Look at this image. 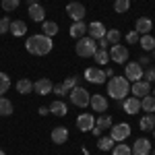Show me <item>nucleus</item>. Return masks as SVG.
I'll list each match as a JSON object with an SVG mask.
<instances>
[{
    "label": "nucleus",
    "instance_id": "f257e3e1",
    "mask_svg": "<svg viewBox=\"0 0 155 155\" xmlns=\"http://www.w3.org/2000/svg\"><path fill=\"white\" fill-rule=\"evenodd\" d=\"M52 48H54L52 37L44 35V33H35V35L27 37V41H25V50L33 56H46L52 52Z\"/></svg>",
    "mask_w": 155,
    "mask_h": 155
},
{
    "label": "nucleus",
    "instance_id": "f03ea898",
    "mask_svg": "<svg viewBox=\"0 0 155 155\" xmlns=\"http://www.w3.org/2000/svg\"><path fill=\"white\" fill-rule=\"evenodd\" d=\"M130 93V83L126 81V77H112L107 81V95L114 101H122Z\"/></svg>",
    "mask_w": 155,
    "mask_h": 155
},
{
    "label": "nucleus",
    "instance_id": "7ed1b4c3",
    "mask_svg": "<svg viewBox=\"0 0 155 155\" xmlns=\"http://www.w3.org/2000/svg\"><path fill=\"white\" fill-rule=\"evenodd\" d=\"M95 50H97V41H95V39H91L89 35L77 39V46H74L77 56H81V58H91V56L95 54Z\"/></svg>",
    "mask_w": 155,
    "mask_h": 155
},
{
    "label": "nucleus",
    "instance_id": "20e7f679",
    "mask_svg": "<svg viewBox=\"0 0 155 155\" xmlns=\"http://www.w3.org/2000/svg\"><path fill=\"white\" fill-rule=\"evenodd\" d=\"M89 99H91V93H89L85 87L77 85L74 89H71V101L77 107H87L89 106Z\"/></svg>",
    "mask_w": 155,
    "mask_h": 155
},
{
    "label": "nucleus",
    "instance_id": "39448f33",
    "mask_svg": "<svg viewBox=\"0 0 155 155\" xmlns=\"http://www.w3.org/2000/svg\"><path fill=\"white\" fill-rule=\"evenodd\" d=\"M110 137L114 139V143H124L128 137H130V124H126V122H120V124H112V128H110Z\"/></svg>",
    "mask_w": 155,
    "mask_h": 155
},
{
    "label": "nucleus",
    "instance_id": "423d86ee",
    "mask_svg": "<svg viewBox=\"0 0 155 155\" xmlns=\"http://www.w3.org/2000/svg\"><path fill=\"white\" fill-rule=\"evenodd\" d=\"M143 72L145 68L139 64V62H126V66H124V77H126V81L128 83H137V81H141L143 79Z\"/></svg>",
    "mask_w": 155,
    "mask_h": 155
},
{
    "label": "nucleus",
    "instance_id": "0eeeda50",
    "mask_svg": "<svg viewBox=\"0 0 155 155\" xmlns=\"http://www.w3.org/2000/svg\"><path fill=\"white\" fill-rule=\"evenodd\" d=\"M110 62H116V64H126V60H128V48L126 46H110Z\"/></svg>",
    "mask_w": 155,
    "mask_h": 155
},
{
    "label": "nucleus",
    "instance_id": "6e6552de",
    "mask_svg": "<svg viewBox=\"0 0 155 155\" xmlns=\"http://www.w3.org/2000/svg\"><path fill=\"white\" fill-rule=\"evenodd\" d=\"M66 15L71 17L72 21H83L85 15H87V11H85L83 2H77V0H72V2H68V4H66Z\"/></svg>",
    "mask_w": 155,
    "mask_h": 155
},
{
    "label": "nucleus",
    "instance_id": "1a4fd4ad",
    "mask_svg": "<svg viewBox=\"0 0 155 155\" xmlns=\"http://www.w3.org/2000/svg\"><path fill=\"white\" fill-rule=\"evenodd\" d=\"M85 79H87L89 83H93V85H101L106 81V71H101L99 66H89V68L85 71Z\"/></svg>",
    "mask_w": 155,
    "mask_h": 155
},
{
    "label": "nucleus",
    "instance_id": "9d476101",
    "mask_svg": "<svg viewBox=\"0 0 155 155\" xmlns=\"http://www.w3.org/2000/svg\"><path fill=\"white\" fill-rule=\"evenodd\" d=\"M93 126H95V118H93V114H89V112H83V114L77 118V128L81 132H91Z\"/></svg>",
    "mask_w": 155,
    "mask_h": 155
},
{
    "label": "nucleus",
    "instance_id": "9b49d317",
    "mask_svg": "<svg viewBox=\"0 0 155 155\" xmlns=\"http://www.w3.org/2000/svg\"><path fill=\"white\" fill-rule=\"evenodd\" d=\"M106 25L104 23H99V21H93V23H89L87 25V35L91 37V39H101V37H106Z\"/></svg>",
    "mask_w": 155,
    "mask_h": 155
},
{
    "label": "nucleus",
    "instance_id": "f8f14e48",
    "mask_svg": "<svg viewBox=\"0 0 155 155\" xmlns=\"http://www.w3.org/2000/svg\"><path fill=\"white\" fill-rule=\"evenodd\" d=\"M130 91H132V97H139V99H143L145 95H149V91H151V83L149 81H137V83H132L130 87Z\"/></svg>",
    "mask_w": 155,
    "mask_h": 155
},
{
    "label": "nucleus",
    "instance_id": "ddd939ff",
    "mask_svg": "<svg viewBox=\"0 0 155 155\" xmlns=\"http://www.w3.org/2000/svg\"><path fill=\"white\" fill-rule=\"evenodd\" d=\"M122 107H124V112H126V114L134 116V114H139V112H141V99H139V97L128 95L126 99H122Z\"/></svg>",
    "mask_w": 155,
    "mask_h": 155
},
{
    "label": "nucleus",
    "instance_id": "4468645a",
    "mask_svg": "<svg viewBox=\"0 0 155 155\" xmlns=\"http://www.w3.org/2000/svg\"><path fill=\"white\" fill-rule=\"evenodd\" d=\"M50 139L54 145H64L68 141V128L66 126H56L54 130L50 132Z\"/></svg>",
    "mask_w": 155,
    "mask_h": 155
},
{
    "label": "nucleus",
    "instance_id": "2eb2a0df",
    "mask_svg": "<svg viewBox=\"0 0 155 155\" xmlns=\"http://www.w3.org/2000/svg\"><path fill=\"white\" fill-rule=\"evenodd\" d=\"M52 87H54V83L50 79H37L35 83H33V91H35L37 95H50Z\"/></svg>",
    "mask_w": 155,
    "mask_h": 155
},
{
    "label": "nucleus",
    "instance_id": "dca6fc26",
    "mask_svg": "<svg viewBox=\"0 0 155 155\" xmlns=\"http://www.w3.org/2000/svg\"><path fill=\"white\" fill-rule=\"evenodd\" d=\"M130 149L132 155H149L151 153V143H149V139H137Z\"/></svg>",
    "mask_w": 155,
    "mask_h": 155
},
{
    "label": "nucleus",
    "instance_id": "f3484780",
    "mask_svg": "<svg viewBox=\"0 0 155 155\" xmlns=\"http://www.w3.org/2000/svg\"><path fill=\"white\" fill-rule=\"evenodd\" d=\"M151 29H153V21H151L149 17H141V19H137L134 31H137L139 35H147V33H151Z\"/></svg>",
    "mask_w": 155,
    "mask_h": 155
},
{
    "label": "nucleus",
    "instance_id": "a211bd4d",
    "mask_svg": "<svg viewBox=\"0 0 155 155\" xmlns=\"http://www.w3.org/2000/svg\"><path fill=\"white\" fill-rule=\"evenodd\" d=\"M89 106H91V110H93V112H106V110H107V99H106V95H99V93L91 95Z\"/></svg>",
    "mask_w": 155,
    "mask_h": 155
},
{
    "label": "nucleus",
    "instance_id": "6ab92c4d",
    "mask_svg": "<svg viewBox=\"0 0 155 155\" xmlns=\"http://www.w3.org/2000/svg\"><path fill=\"white\" fill-rule=\"evenodd\" d=\"M29 17L35 21V23H44L46 21V11H44V6L37 2V4H31L29 6Z\"/></svg>",
    "mask_w": 155,
    "mask_h": 155
},
{
    "label": "nucleus",
    "instance_id": "aec40b11",
    "mask_svg": "<svg viewBox=\"0 0 155 155\" xmlns=\"http://www.w3.org/2000/svg\"><path fill=\"white\" fill-rule=\"evenodd\" d=\"M50 114H54V116L62 118V116H66V114H68V107H66V104H64L62 99H56V101H52V104H50Z\"/></svg>",
    "mask_w": 155,
    "mask_h": 155
},
{
    "label": "nucleus",
    "instance_id": "412c9836",
    "mask_svg": "<svg viewBox=\"0 0 155 155\" xmlns=\"http://www.w3.org/2000/svg\"><path fill=\"white\" fill-rule=\"evenodd\" d=\"M71 35L74 37V39L85 37L87 35V23H85V21H74V23L71 25Z\"/></svg>",
    "mask_w": 155,
    "mask_h": 155
},
{
    "label": "nucleus",
    "instance_id": "4be33fe9",
    "mask_svg": "<svg viewBox=\"0 0 155 155\" xmlns=\"http://www.w3.org/2000/svg\"><path fill=\"white\" fill-rule=\"evenodd\" d=\"M11 33L15 37H21L27 33V23L25 21H11Z\"/></svg>",
    "mask_w": 155,
    "mask_h": 155
},
{
    "label": "nucleus",
    "instance_id": "5701e85b",
    "mask_svg": "<svg viewBox=\"0 0 155 155\" xmlns=\"http://www.w3.org/2000/svg\"><path fill=\"white\" fill-rule=\"evenodd\" d=\"M139 128L141 130H153L155 128V114H147L139 120Z\"/></svg>",
    "mask_w": 155,
    "mask_h": 155
},
{
    "label": "nucleus",
    "instance_id": "b1692460",
    "mask_svg": "<svg viewBox=\"0 0 155 155\" xmlns=\"http://www.w3.org/2000/svg\"><path fill=\"white\" fill-rule=\"evenodd\" d=\"M139 44H141V48L147 50V52H153L155 50V37L151 33H147V35H141L139 37Z\"/></svg>",
    "mask_w": 155,
    "mask_h": 155
},
{
    "label": "nucleus",
    "instance_id": "393cba45",
    "mask_svg": "<svg viewBox=\"0 0 155 155\" xmlns=\"http://www.w3.org/2000/svg\"><path fill=\"white\" fill-rule=\"evenodd\" d=\"M41 33L48 37H54L58 33V23H54V21H44L41 23Z\"/></svg>",
    "mask_w": 155,
    "mask_h": 155
},
{
    "label": "nucleus",
    "instance_id": "a878e982",
    "mask_svg": "<svg viewBox=\"0 0 155 155\" xmlns=\"http://www.w3.org/2000/svg\"><path fill=\"white\" fill-rule=\"evenodd\" d=\"M17 91H19L21 95H27V93L33 91V83H31L29 79H19V81H17Z\"/></svg>",
    "mask_w": 155,
    "mask_h": 155
},
{
    "label": "nucleus",
    "instance_id": "bb28decb",
    "mask_svg": "<svg viewBox=\"0 0 155 155\" xmlns=\"http://www.w3.org/2000/svg\"><path fill=\"white\" fill-rule=\"evenodd\" d=\"M141 110L147 112V114H153L155 112V97L153 95H145L141 99Z\"/></svg>",
    "mask_w": 155,
    "mask_h": 155
},
{
    "label": "nucleus",
    "instance_id": "cd10ccee",
    "mask_svg": "<svg viewBox=\"0 0 155 155\" xmlns=\"http://www.w3.org/2000/svg\"><path fill=\"white\" fill-rule=\"evenodd\" d=\"M95 128H99L101 132L107 130V128H112V118H110L107 114H101V116L95 120Z\"/></svg>",
    "mask_w": 155,
    "mask_h": 155
},
{
    "label": "nucleus",
    "instance_id": "c85d7f7f",
    "mask_svg": "<svg viewBox=\"0 0 155 155\" xmlns=\"http://www.w3.org/2000/svg\"><path fill=\"white\" fill-rule=\"evenodd\" d=\"M93 58H95L97 66H106L107 62H110V54H107V50H95V54H93Z\"/></svg>",
    "mask_w": 155,
    "mask_h": 155
},
{
    "label": "nucleus",
    "instance_id": "c756f323",
    "mask_svg": "<svg viewBox=\"0 0 155 155\" xmlns=\"http://www.w3.org/2000/svg\"><path fill=\"white\" fill-rule=\"evenodd\" d=\"M106 39L110 46H116V44H120V39H122V33H120L118 29H107L106 31Z\"/></svg>",
    "mask_w": 155,
    "mask_h": 155
},
{
    "label": "nucleus",
    "instance_id": "7c9ffc66",
    "mask_svg": "<svg viewBox=\"0 0 155 155\" xmlns=\"http://www.w3.org/2000/svg\"><path fill=\"white\" fill-rule=\"evenodd\" d=\"M99 141H97V147H99V151H112V147H114V139L112 137H97Z\"/></svg>",
    "mask_w": 155,
    "mask_h": 155
},
{
    "label": "nucleus",
    "instance_id": "2f4dec72",
    "mask_svg": "<svg viewBox=\"0 0 155 155\" xmlns=\"http://www.w3.org/2000/svg\"><path fill=\"white\" fill-rule=\"evenodd\" d=\"M12 114V104L6 97L0 95V116H11Z\"/></svg>",
    "mask_w": 155,
    "mask_h": 155
},
{
    "label": "nucleus",
    "instance_id": "473e14b6",
    "mask_svg": "<svg viewBox=\"0 0 155 155\" xmlns=\"http://www.w3.org/2000/svg\"><path fill=\"white\" fill-rule=\"evenodd\" d=\"M112 155H132V149H130V145L120 143L112 147Z\"/></svg>",
    "mask_w": 155,
    "mask_h": 155
},
{
    "label": "nucleus",
    "instance_id": "72a5a7b5",
    "mask_svg": "<svg viewBox=\"0 0 155 155\" xmlns=\"http://www.w3.org/2000/svg\"><path fill=\"white\" fill-rule=\"evenodd\" d=\"M11 89V77L6 72H0V95H4Z\"/></svg>",
    "mask_w": 155,
    "mask_h": 155
},
{
    "label": "nucleus",
    "instance_id": "f704fd0d",
    "mask_svg": "<svg viewBox=\"0 0 155 155\" xmlns=\"http://www.w3.org/2000/svg\"><path fill=\"white\" fill-rule=\"evenodd\" d=\"M19 4H21V0H0V6H2V11H6V12L17 11V8H19Z\"/></svg>",
    "mask_w": 155,
    "mask_h": 155
},
{
    "label": "nucleus",
    "instance_id": "c9c22d12",
    "mask_svg": "<svg viewBox=\"0 0 155 155\" xmlns=\"http://www.w3.org/2000/svg\"><path fill=\"white\" fill-rule=\"evenodd\" d=\"M130 6V0H114V11L116 12H126Z\"/></svg>",
    "mask_w": 155,
    "mask_h": 155
},
{
    "label": "nucleus",
    "instance_id": "e433bc0d",
    "mask_svg": "<svg viewBox=\"0 0 155 155\" xmlns=\"http://www.w3.org/2000/svg\"><path fill=\"white\" fill-rule=\"evenodd\" d=\"M79 85V77H68V79H64V83H62V87L66 89V91H71V89H74Z\"/></svg>",
    "mask_w": 155,
    "mask_h": 155
},
{
    "label": "nucleus",
    "instance_id": "4c0bfd02",
    "mask_svg": "<svg viewBox=\"0 0 155 155\" xmlns=\"http://www.w3.org/2000/svg\"><path fill=\"white\" fill-rule=\"evenodd\" d=\"M8 31H11V19L8 17H2L0 19V35L8 33Z\"/></svg>",
    "mask_w": 155,
    "mask_h": 155
},
{
    "label": "nucleus",
    "instance_id": "58836bf2",
    "mask_svg": "<svg viewBox=\"0 0 155 155\" xmlns=\"http://www.w3.org/2000/svg\"><path fill=\"white\" fill-rule=\"evenodd\" d=\"M143 79L149 81V83H155V68L153 66H147V71L143 72Z\"/></svg>",
    "mask_w": 155,
    "mask_h": 155
},
{
    "label": "nucleus",
    "instance_id": "ea45409f",
    "mask_svg": "<svg viewBox=\"0 0 155 155\" xmlns=\"http://www.w3.org/2000/svg\"><path fill=\"white\" fill-rule=\"evenodd\" d=\"M139 37H141V35L132 29V31H128V33H126V41H128L130 46H132V44H139Z\"/></svg>",
    "mask_w": 155,
    "mask_h": 155
},
{
    "label": "nucleus",
    "instance_id": "a19ab883",
    "mask_svg": "<svg viewBox=\"0 0 155 155\" xmlns=\"http://www.w3.org/2000/svg\"><path fill=\"white\" fill-rule=\"evenodd\" d=\"M52 91H54L56 95H66V89H64L62 85H54V87H52Z\"/></svg>",
    "mask_w": 155,
    "mask_h": 155
},
{
    "label": "nucleus",
    "instance_id": "79ce46f5",
    "mask_svg": "<svg viewBox=\"0 0 155 155\" xmlns=\"http://www.w3.org/2000/svg\"><path fill=\"white\" fill-rule=\"evenodd\" d=\"M107 46H110V44H107V39H106V37H101V39H97V48H99V50H106Z\"/></svg>",
    "mask_w": 155,
    "mask_h": 155
},
{
    "label": "nucleus",
    "instance_id": "37998d69",
    "mask_svg": "<svg viewBox=\"0 0 155 155\" xmlns=\"http://www.w3.org/2000/svg\"><path fill=\"white\" fill-rule=\"evenodd\" d=\"M149 62H151V58H149V56H141V58H139V64H141V66H149Z\"/></svg>",
    "mask_w": 155,
    "mask_h": 155
},
{
    "label": "nucleus",
    "instance_id": "c03bdc74",
    "mask_svg": "<svg viewBox=\"0 0 155 155\" xmlns=\"http://www.w3.org/2000/svg\"><path fill=\"white\" fill-rule=\"evenodd\" d=\"M48 114H50V107H46V106L39 107V116H48Z\"/></svg>",
    "mask_w": 155,
    "mask_h": 155
},
{
    "label": "nucleus",
    "instance_id": "a18cd8bd",
    "mask_svg": "<svg viewBox=\"0 0 155 155\" xmlns=\"http://www.w3.org/2000/svg\"><path fill=\"white\" fill-rule=\"evenodd\" d=\"M106 77H110V79H112V77H116V74H114V71H112V68H106Z\"/></svg>",
    "mask_w": 155,
    "mask_h": 155
},
{
    "label": "nucleus",
    "instance_id": "49530a36",
    "mask_svg": "<svg viewBox=\"0 0 155 155\" xmlns=\"http://www.w3.org/2000/svg\"><path fill=\"white\" fill-rule=\"evenodd\" d=\"M25 2H27L29 6H31V4H37V0H25Z\"/></svg>",
    "mask_w": 155,
    "mask_h": 155
},
{
    "label": "nucleus",
    "instance_id": "de8ad7c7",
    "mask_svg": "<svg viewBox=\"0 0 155 155\" xmlns=\"http://www.w3.org/2000/svg\"><path fill=\"white\" fill-rule=\"evenodd\" d=\"M151 155H155V149H151Z\"/></svg>",
    "mask_w": 155,
    "mask_h": 155
},
{
    "label": "nucleus",
    "instance_id": "09e8293b",
    "mask_svg": "<svg viewBox=\"0 0 155 155\" xmlns=\"http://www.w3.org/2000/svg\"><path fill=\"white\" fill-rule=\"evenodd\" d=\"M0 155H4V151H2V149H0Z\"/></svg>",
    "mask_w": 155,
    "mask_h": 155
},
{
    "label": "nucleus",
    "instance_id": "8fccbe9b",
    "mask_svg": "<svg viewBox=\"0 0 155 155\" xmlns=\"http://www.w3.org/2000/svg\"><path fill=\"white\" fill-rule=\"evenodd\" d=\"M153 58H155V50H153Z\"/></svg>",
    "mask_w": 155,
    "mask_h": 155
},
{
    "label": "nucleus",
    "instance_id": "3c124183",
    "mask_svg": "<svg viewBox=\"0 0 155 155\" xmlns=\"http://www.w3.org/2000/svg\"><path fill=\"white\" fill-rule=\"evenodd\" d=\"M153 137H155V128H153Z\"/></svg>",
    "mask_w": 155,
    "mask_h": 155
},
{
    "label": "nucleus",
    "instance_id": "603ef678",
    "mask_svg": "<svg viewBox=\"0 0 155 155\" xmlns=\"http://www.w3.org/2000/svg\"><path fill=\"white\" fill-rule=\"evenodd\" d=\"M153 97H155V91H153Z\"/></svg>",
    "mask_w": 155,
    "mask_h": 155
}]
</instances>
